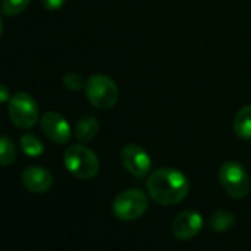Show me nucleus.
<instances>
[{
    "label": "nucleus",
    "instance_id": "f257e3e1",
    "mask_svg": "<svg viewBox=\"0 0 251 251\" xmlns=\"http://www.w3.org/2000/svg\"><path fill=\"white\" fill-rule=\"evenodd\" d=\"M188 177L176 169H158L151 173L147 189L150 197L160 205H176L189 194Z\"/></svg>",
    "mask_w": 251,
    "mask_h": 251
},
{
    "label": "nucleus",
    "instance_id": "f03ea898",
    "mask_svg": "<svg viewBox=\"0 0 251 251\" xmlns=\"http://www.w3.org/2000/svg\"><path fill=\"white\" fill-rule=\"evenodd\" d=\"M64 164L73 176L81 180H89L99 172V158L84 145L68 147L64 154Z\"/></svg>",
    "mask_w": 251,
    "mask_h": 251
},
{
    "label": "nucleus",
    "instance_id": "7ed1b4c3",
    "mask_svg": "<svg viewBox=\"0 0 251 251\" xmlns=\"http://www.w3.org/2000/svg\"><path fill=\"white\" fill-rule=\"evenodd\" d=\"M89 102L98 109H111L118 102V87L115 81L105 74L92 75L84 86Z\"/></svg>",
    "mask_w": 251,
    "mask_h": 251
},
{
    "label": "nucleus",
    "instance_id": "20e7f679",
    "mask_svg": "<svg viewBox=\"0 0 251 251\" xmlns=\"http://www.w3.org/2000/svg\"><path fill=\"white\" fill-rule=\"evenodd\" d=\"M150 201L144 191L127 189L117 195L112 204V211L117 219L123 222H133L145 214Z\"/></svg>",
    "mask_w": 251,
    "mask_h": 251
},
{
    "label": "nucleus",
    "instance_id": "39448f33",
    "mask_svg": "<svg viewBox=\"0 0 251 251\" xmlns=\"http://www.w3.org/2000/svg\"><path fill=\"white\" fill-rule=\"evenodd\" d=\"M219 180L232 198H244L251 189V179L245 167L238 161H226L219 170Z\"/></svg>",
    "mask_w": 251,
    "mask_h": 251
},
{
    "label": "nucleus",
    "instance_id": "423d86ee",
    "mask_svg": "<svg viewBox=\"0 0 251 251\" xmlns=\"http://www.w3.org/2000/svg\"><path fill=\"white\" fill-rule=\"evenodd\" d=\"M9 117L20 129H30L39 120V106L33 96L18 92L9 99Z\"/></svg>",
    "mask_w": 251,
    "mask_h": 251
},
{
    "label": "nucleus",
    "instance_id": "0eeeda50",
    "mask_svg": "<svg viewBox=\"0 0 251 251\" xmlns=\"http://www.w3.org/2000/svg\"><path fill=\"white\" fill-rule=\"evenodd\" d=\"M120 160L126 172L138 179L145 177L152 169V160L150 154L136 144L126 145L120 152Z\"/></svg>",
    "mask_w": 251,
    "mask_h": 251
},
{
    "label": "nucleus",
    "instance_id": "6e6552de",
    "mask_svg": "<svg viewBox=\"0 0 251 251\" xmlns=\"http://www.w3.org/2000/svg\"><path fill=\"white\" fill-rule=\"evenodd\" d=\"M202 227V216L195 210L179 213L172 222V232L177 239H191L200 233Z\"/></svg>",
    "mask_w": 251,
    "mask_h": 251
},
{
    "label": "nucleus",
    "instance_id": "1a4fd4ad",
    "mask_svg": "<svg viewBox=\"0 0 251 251\" xmlns=\"http://www.w3.org/2000/svg\"><path fill=\"white\" fill-rule=\"evenodd\" d=\"M40 124L45 135L56 144H67L71 139L70 124L58 112H46L40 120Z\"/></svg>",
    "mask_w": 251,
    "mask_h": 251
},
{
    "label": "nucleus",
    "instance_id": "9d476101",
    "mask_svg": "<svg viewBox=\"0 0 251 251\" xmlns=\"http://www.w3.org/2000/svg\"><path fill=\"white\" fill-rule=\"evenodd\" d=\"M23 183L28 191H31L34 194H43V192H48L52 188L53 176L45 167L31 166V167H27L24 170Z\"/></svg>",
    "mask_w": 251,
    "mask_h": 251
},
{
    "label": "nucleus",
    "instance_id": "9b49d317",
    "mask_svg": "<svg viewBox=\"0 0 251 251\" xmlns=\"http://www.w3.org/2000/svg\"><path fill=\"white\" fill-rule=\"evenodd\" d=\"M233 132L242 141H251V105L242 106L233 120Z\"/></svg>",
    "mask_w": 251,
    "mask_h": 251
},
{
    "label": "nucleus",
    "instance_id": "f8f14e48",
    "mask_svg": "<svg viewBox=\"0 0 251 251\" xmlns=\"http://www.w3.org/2000/svg\"><path fill=\"white\" fill-rule=\"evenodd\" d=\"M98 130H99L98 120L93 115H84L77 121L74 133L80 142H90L98 135Z\"/></svg>",
    "mask_w": 251,
    "mask_h": 251
},
{
    "label": "nucleus",
    "instance_id": "ddd939ff",
    "mask_svg": "<svg viewBox=\"0 0 251 251\" xmlns=\"http://www.w3.org/2000/svg\"><path fill=\"white\" fill-rule=\"evenodd\" d=\"M233 225H235V216L227 210H217L208 219V227L217 233L227 232Z\"/></svg>",
    "mask_w": 251,
    "mask_h": 251
},
{
    "label": "nucleus",
    "instance_id": "4468645a",
    "mask_svg": "<svg viewBox=\"0 0 251 251\" xmlns=\"http://www.w3.org/2000/svg\"><path fill=\"white\" fill-rule=\"evenodd\" d=\"M17 160V147L11 138H0V166L9 167Z\"/></svg>",
    "mask_w": 251,
    "mask_h": 251
},
{
    "label": "nucleus",
    "instance_id": "2eb2a0df",
    "mask_svg": "<svg viewBox=\"0 0 251 251\" xmlns=\"http://www.w3.org/2000/svg\"><path fill=\"white\" fill-rule=\"evenodd\" d=\"M21 148H23V151L28 157H39L45 151V147H43L42 141L37 136L30 135V133L23 135V138H21Z\"/></svg>",
    "mask_w": 251,
    "mask_h": 251
},
{
    "label": "nucleus",
    "instance_id": "dca6fc26",
    "mask_svg": "<svg viewBox=\"0 0 251 251\" xmlns=\"http://www.w3.org/2000/svg\"><path fill=\"white\" fill-rule=\"evenodd\" d=\"M30 0H2V11L8 17H15L27 9Z\"/></svg>",
    "mask_w": 251,
    "mask_h": 251
},
{
    "label": "nucleus",
    "instance_id": "f3484780",
    "mask_svg": "<svg viewBox=\"0 0 251 251\" xmlns=\"http://www.w3.org/2000/svg\"><path fill=\"white\" fill-rule=\"evenodd\" d=\"M62 81H64V86L67 89H70V90H80V89H83L86 86L84 78L80 74H77V73H68V74H65L64 78H62Z\"/></svg>",
    "mask_w": 251,
    "mask_h": 251
},
{
    "label": "nucleus",
    "instance_id": "a211bd4d",
    "mask_svg": "<svg viewBox=\"0 0 251 251\" xmlns=\"http://www.w3.org/2000/svg\"><path fill=\"white\" fill-rule=\"evenodd\" d=\"M42 3L46 9L49 11H58L59 8L64 6L65 0H42Z\"/></svg>",
    "mask_w": 251,
    "mask_h": 251
},
{
    "label": "nucleus",
    "instance_id": "6ab92c4d",
    "mask_svg": "<svg viewBox=\"0 0 251 251\" xmlns=\"http://www.w3.org/2000/svg\"><path fill=\"white\" fill-rule=\"evenodd\" d=\"M11 99V95H9V89L3 84V83H0V103H3V102H8Z\"/></svg>",
    "mask_w": 251,
    "mask_h": 251
},
{
    "label": "nucleus",
    "instance_id": "aec40b11",
    "mask_svg": "<svg viewBox=\"0 0 251 251\" xmlns=\"http://www.w3.org/2000/svg\"><path fill=\"white\" fill-rule=\"evenodd\" d=\"M2 28H3V23H2V18H0V33H2Z\"/></svg>",
    "mask_w": 251,
    "mask_h": 251
}]
</instances>
